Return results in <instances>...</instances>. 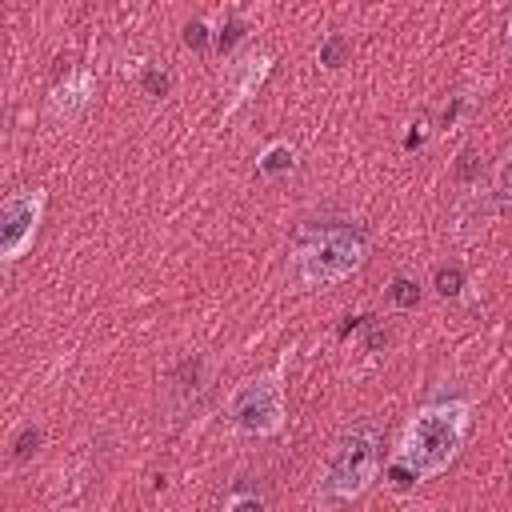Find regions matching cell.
<instances>
[{"label":"cell","mask_w":512,"mask_h":512,"mask_svg":"<svg viewBox=\"0 0 512 512\" xmlns=\"http://www.w3.org/2000/svg\"><path fill=\"white\" fill-rule=\"evenodd\" d=\"M472 428V404L464 400H436L424 404L400 440V452L392 460V480L396 488H412L420 480H432L440 472L452 468V460L460 456L464 440Z\"/></svg>","instance_id":"cell-1"},{"label":"cell","mask_w":512,"mask_h":512,"mask_svg":"<svg viewBox=\"0 0 512 512\" xmlns=\"http://www.w3.org/2000/svg\"><path fill=\"white\" fill-rule=\"evenodd\" d=\"M384 460V436L376 420H356L340 432V440L328 452V464L320 472V496L324 500H356L372 488Z\"/></svg>","instance_id":"cell-2"},{"label":"cell","mask_w":512,"mask_h":512,"mask_svg":"<svg viewBox=\"0 0 512 512\" xmlns=\"http://www.w3.org/2000/svg\"><path fill=\"white\" fill-rule=\"evenodd\" d=\"M364 256H368V244L356 228H324L292 252V264L304 288H324L360 272Z\"/></svg>","instance_id":"cell-3"},{"label":"cell","mask_w":512,"mask_h":512,"mask_svg":"<svg viewBox=\"0 0 512 512\" xmlns=\"http://www.w3.org/2000/svg\"><path fill=\"white\" fill-rule=\"evenodd\" d=\"M228 420L248 436H276L284 428V364L244 380L228 396Z\"/></svg>","instance_id":"cell-4"},{"label":"cell","mask_w":512,"mask_h":512,"mask_svg":"<svg viewBox=\"0 0 512 512\" xmlns=\"http://www.w3.org/2000/svg\"><path fill=\"white\" fill-rule=\"evenodd\" d=\"M40 220H44V188H20L4 196V208H0V260L4 264H16L32 248Z\"/></svg>","instance_id":"cell-5"},{"label":"cell","mask_w":512,"mask_h":512,"mask_svg":"<svg viewBox=\"0 0 512 512\" xmlns=\"http://www.w3.org/2000/svg\"><path fill=\"white\" fill-rule=\"evenodd\" d=\"M92 92H96V80H92L88 72H76V76H68V80L52 92V112H56V116H72V112H80V108L92 100Z\"/></svg>","instance_id":"cell-6"},{"label":"cell","mask_w":512,"mask_h":512,"mask_svg":"<svg viewBox=\"0 0 512 512\" xmlns=\"http://www.w3.org/2000/svg\"><path fill=\"white\" fill-rule=\"evenodd\" d=\"M292 160H296L292 144L276 140V144H268V148H264V156H260V172H264V176H280V172H288V168H292Z\"/></svg>","instance_id":"cell-7"},{"label":"cell","mask_w":512,"mask_h":512,"mask_svg":"<svg viewBox=\"0 0 512 512\" xmlns=\"http://www.w3.org/2000/svg\"><path fill=\"white\" fill-rule=\"evenodd\" d=\"M348 48H352V44H348V36H344V32H328L316 56H320V64H324V68H340V64H344V56H348Z\"/></svg>","instance_id":"cell-8"},{"label":"cell","mask_w":512,"mask_h":512,"mask_svg":"<svg viewBox=\"0 0 512 512\" xmlns=\"http://www.w3.org/2000/svg\"><path fill=\"white\" fill-rule=\"evenodd\" d=\"M492 192H496V200H500V204H512V148H504V156L496 160Z\"/></svg>","instance_id":"cell-9"},{"label":"cell","mask_w":512,"mask_h":512,"mask_svg":"<svg viewBox=\"0 0 512 512\" xmlns=\"http://www.w3.org/2000/svg\"><path fill=\"white\" fill-rule=\"evenodd\" d=\"M432 284H436V292H440V296H456V292H460V284H464V272H460L456 264H440V268L432 272Z\"/></svg>","instance_id":"cell-10"},{"label":"cell","mask_w":512,"mask_h":512,"mask_svg":"<svg viewBox=\"0 0 512 512\" xmlns=\"http://www.w3.org/2000/svg\"><path fill=\"white\" fill-rule=\"evenodd\" d=\"M416 300H420V288H416V280H408V276H396V280H392V304H396V308H416Z\"/></svg>","instance_id":"cell-11"},{"label":"cell","mask_w":512,"mask_h":512,"mask_svg":"<svg viewBox=\"0 0 512 512\" xmlns=\"http://www.w3.org/2000/svg\"><path fill=\"white\" fill-rule=\"evenodd\" d=\"M40 448V428H20V436L12 440V460H28Z\"/></svg>","instance_id":"cell-12"},{"label":"cell","mask_w":512,"mask_h":512,"mask_svg":"<svg viewBox=\"0 0 512 512\" xmlns=\"http://www.w3.org/2000/svg\"><path fill=\"white\" fill-rule=\"evenodd\" d=\"M240 36H244V24H240V20H228V24L216 32V48H220V52H232V44H236Z\"/></svg>","instance_id":"cell-13"},{"label":"cell","mask_w":512,"mask_h":512,"mask_svg":"<svg viewBox=\"0 0 512 512\" xmlns=\"http://www.w3.org/2000/svg\"><path fill=\"white\" fill-rule=\"evenodd\" d=\"M184 44H188V48H208V24L192 20V24L184 28Z\"/></svg>","instance_id":"cell-14"},{"label":"cell","mask_w":512,"mask_h":512,"mask_svg":"<svg viewBox=\"0 0 512 512\" xmlns=\"http://www.w3.org/2000/svg\"><path fill=\"white\" fill-rule=\"evenodd\" d=\"M144 88H148L152 96H164V92H168V76L156 72V68H148V72H144Z\"/></svg>","instance_id":"cell-15"},{"label":"cell","mask_w":512,"mask_h":512,"mask_svg":"<svg viewBox=\"0 0 512 512\" xmlns=\"http://www.w3.org/2000/svg\"><path fill=\"white\" fill-rule=\"evenodd\" d=\"M232 512H260V500L256 496H236L232 500Z\"/></svg>","instance_id":"cell-16"},{"label":"cell","mask_w":512,"mask_h":512,"mask_svg":"<svg viewBox=\"0 0 512 512\" xmlns=\"http://www.w3.org/2000/svg\"><path fill=\"white\" fill-rule=\"evenodd\" d=\"M508 56H512V20H508Z\"/></svg>","instance_id":"cell-17"}]
</instances>
